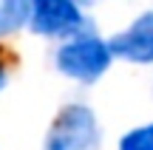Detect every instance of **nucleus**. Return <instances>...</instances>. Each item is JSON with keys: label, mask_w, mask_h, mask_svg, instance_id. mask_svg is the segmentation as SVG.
<instances>
[{"label": "nucleus", "mask_w": 153, "mask_h": 150, "mask_svg": "<svg viewBox=\"0 0 153 150\" xmlns=\"http://www.w3.org/2000/svg\"><path fill=\"white\" fill-rule=\"evenodd\" d=\"M108 51H111V57L139 62V65L153 62V11L139 14L125 31L114 34L108 40Z\"/></svg>", "instance_id": "4"}, {"label": "nucleus", "mask_w": 153, "mask_h": 150, "mask_svg": "<svg viewBox=\"0 0 153 150\" xmlns=\"http://www.w3.org/2000/svg\"><path fill=\"white\" fill-rule=\"evenodd\" d=\"M6 88V71H3V65H0V91Z\"/></svg>", "instance_id": "7"}, {"label": "nucleus", "mask_w": 153, "mask_h": 150, "mask_svg": "<svg viewBox=\"0 0 153 150\" xmlns=\"http://www.w3.org/2000/svg\"><path fill=\"white\" fill-rule=\"evenodd\" d=\"M28 20L43 37H65L85 26V17L74 0H28Z\"/></svg>", "instance_id": "3"}, {"label": "nucleus", "mask_w": 153, "mask_h": 150, "mask_svg": "<svg viewBox=\"0 0 153 150\" xmlns=\"http://www.w3.org/2000/svg\"><path fill=\"white\" fill-rule=\"evenodd\" d=\"M119 150H153V122L122 136Z\"/></svg>", "instance_id": "6"}, {"label": "nucleus", "mask_w": 153, "mask_h": 150, "mask_svg": "<svg viewBox=\"0 0 153 150\" xmlns=\"http://www.w3.org/2000/svg\"><path fill=\"white\" fill-rule=\"evenodd\" d=\"M76 6H94V3H99V0H74Z\"/></svg>", "instance_id": "8"}, {"label": "nucleus", "mask_w": 153, "mask_h": 150, "mask_svg": "<svg viewBox=\"0 0 153 150\" xmlns=\"http://www.w3.org/2000/svg\"><path fill=\"white\" fill-rule=\"evenodd\" d=\"M111 60L114 57L108 51V43L97 34H76L57 51V68L79 82H97L108 71Z\"/></svg>", "instance_id": "1"}, {"label": "nucleus", "mask_w": 153, "mask_h": 150, "mask_svg": "<svg viewBox=\"0 0 153 150\" xmlns=\"http://www.w3.org/2000/svg\"><path fill=\"white\" fill-rule=\"evenodd\" d=\"M28 20V0H0V37L11 34Z\"/></svg>", "instance_id": "5"}, {"label": "nucleus", "mask_w": 153, "mask_h": 150, "mask_svg": "<svg viewBox=\"0 0 153 150\" xmlns=\"http://www.w3.org/2000/svg\"><path fill=\"white\" fill-rule=\"evenodd\" d=\"M102 133L97 125V113L88 105H68L54 119L45 150H99Z\"/></svg>", "instance_id": "2"}]
</instances>
